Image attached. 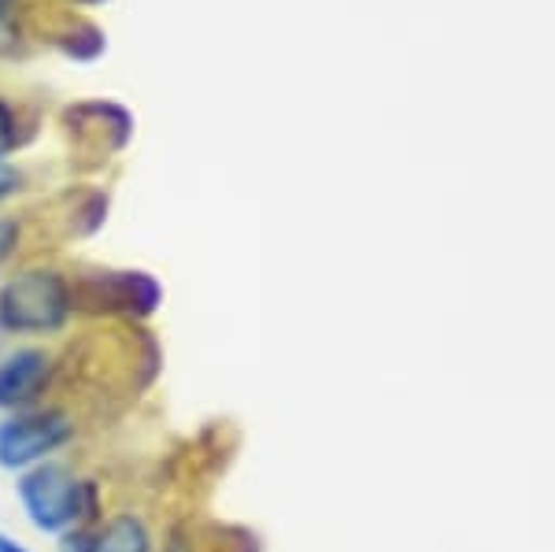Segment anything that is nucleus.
<instances>
[{
  "label": "nucleus",
  "mask_w": 555,
  "mask_h": 552,
  "mask_svg": "<svg viewBox=\"0 0 555 552\" xmlns=\"http://www.w3.org/2000/svg\"><path fill=\"white\" fill-rule=\"evenodd\" d=\"M78 438V423L64 405L23 408L0 420V471L20 475L44 460H56L70 441Z\"/></svg>",
  "instance_id": "nucleus-3"
},
{
  "label": "nucleus",
  "mask_w": 555,
  "mask_h": 552,
  "mask_svg": "<svg viewBox=\"0 0 555 552\" xmlns=\"http://www.w3.org/2000/svg\"><path fill=\"white\" fill-rule=\"evenodd\" d=\"M164 305V286L149 271H89L75 279V316L145 323Z\"/></svg>",
  "instance_id": "nucleus-4"
},
{
  "label": "nucleus",
  "mask_w": 555,
  "mask_h": 552,
  "mask_svg": "<svg viewBox=\"0 0 555 552\" xmlns=\"http://www.w3.org/2000/svg\"><path fill=\"white\" fill-rule=\"evenodd\" d=\"M60 382V360L44 345H20L0 356V415L38 408Z\"/></svg>",
  "instance_id": "nucleus-5"
},
{
  "label": "nucleus",
  "mask_w": 555,
  "mask_h": 552,
  "mask_svg": "<svg viewBox=\"0 0 555 552\" xmlns=\"http://www.w3.org/2000/svg\"><path fill=\"white\" fill-rule=\"evenodd\" d=\"M75 319V279L56 267H23L0 282V331L12 337H56Z\"/></svg>",
  "instance_id": "nucleus-2"
},
{
  "label": "nucleus",
  "mask_w": 555,
  "mask_h": 552,
  "mask_svg": "<svg viewBox=\"0 0 555 552\" xmlns=\"http://www.w3.org/2000/svg\"><path fill=\"white\" fill-rule=\"evenodd\" d=\"M15 497L30 519V527L49 538H64L67 530L96 527L104 519V489L96 478L78 475L64 460H44L15 475Z\"/></svg>",
  "instance_id": "nucleus-1"
},
{
  "label": "nucleus",
  "mask_w": 555,
  "mask_h": 552,
  "mask_svg": "<svg viewBox=\"0 0 555 552\" xmlns=\"http://www.w3.org/2000/svg\"><path fill=\"white\" fill-rule=\"evenodd\" d=\"M20 119H15L12 104L0 101V159H4L12 149H20Z\"/></svg>",
  "instance_id": "nucleus-8"
},
{
  "label": "nucleus",
  "mask_w": 555,
  "mask_h": 552,
  "mask_svg": "<svg viewBox=\"0 0 555 552\" xmlns=\"http://www.w3.org/2000/svg\"><path fill=\"white\" fill-rule=\"evenodd\" d=\"M0 552H34V549H26L20 538H12V534L0 530Z\"/></svg>",
  "instance_id": "nucleus-11"
},
{
  "label": "nucleus",
  "mask_w": 555,
  "mask_h": 552,
  "mask_svg": "<svg viewBox=\"0 0 555 552\" xmlns=\"http://www.w3.org/2000/svg\"><path fill=\"white\" fill-rule=\"evenodd\" d=\"M12 4H15V0H0V15H8V12H12Z\"/></svg>",
  "instance_id": "nucleus-12"
},
{
  "label": "nucleus",
  "mask_w": 555,
  "mask_h": 552,
  "mask_svg": "<svg viewBox=\"0 0 555 552\" xmlns=\"http://www.w3.org/2000/svg\"><path fill=\"white\" fill-rule=\"evenodd\" d=\"M20 238H23L20 219H0V264L12 260L15 248H20Z\"/></svg>",
  "instance_id": "nucleus-9"
},
{
  "label": "nucleus",
  "mask_w": 555,
  "mask_h": 552,
  "mask_svg": "<svg viewBox=\"0 0 555 552\" xmlns=\"http://www.w3.org/2000/svg\"><path fill=\"white\" fill-rule=\"evenodd\" d=\"M104 219H107V197L104 193H89V197L82 201V211H78V219H75V234H96V230L104 227Z\"/></svg>",
  "instance_id": "nucleus-7"
},
{
  "label": "nucleus",
  "mask_w": 555,
  "mask_h": 552,
  "mask_svg": "<svg viewBox=\"0 0 555 552\" xmlns=\"http://www.w3.org/2000/svg\"><path fill=\"white\" fill-rule=\"evenodd\" d=\"M86 552H156V538H152L145 515L115 512L104 515L96 527H89Z\"/></svg>",
  "instance_id": "nucleus-6"
},
{
  "label": "nucleus",
  "mask_w": 555,
  "mask_h": 552,
  "mask_svg": "<svg viewBox=\"0 0 555 552\" xmlns=\"http://www.w3.org/2000/svg\"><path fill=\"white\" fill-rule=\"evenodd\" d=\"M23 171L20 167H12L8 159H0V201H8V197H15V193L23 190Z\"/></svg>",
  "instance_id": "nucleus-10"
}]
</instances>
